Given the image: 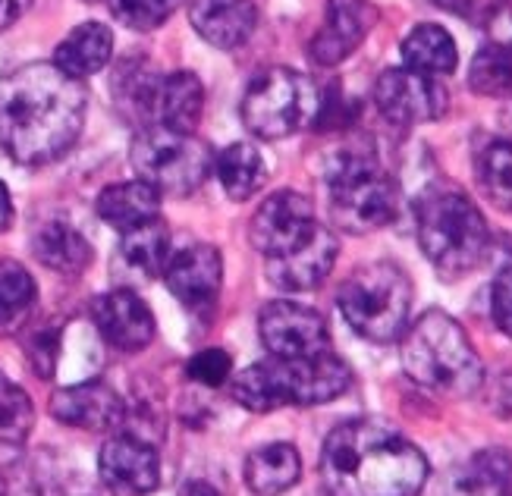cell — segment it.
<instances>
[{"instance_id":"cell-13","label":"cell","mask_w":512,"mask_h":496,"mask_svg":"<svg viewBox=\"0 0 512 496\" xmlns=\"http://www.w3.org/2000/svg\"><path fill=\"white\" fill-rule=\"evenodd\" d=\"M101 481L117 496H148L161 484L158 449L136 437H110L98 456Z\"/></svg>"},{"instance_id":"cell-19","label":"cell","mask_w":512,"mask_h":496,"mask_svg":"<svg viewBox=\"0 0 512 496\" xmlns=\"http://www.w3.org/2000/svg\"><path fill=\"white\" fill-rule=\"evenodd\" d=\"M189 19L192 29L208 44L220 51H233L252 38L258 26V7L252 0H192Z\"/></svg>"},{"instance_id":"cell-5","label":"cell","mask_w":512,"mask_h":496,"mask_svg":"<svg viewBox=\"0 0 512 496\" xmlns=\"http://www.w3.org/2000/svg\"><path fill=\"white\" fill-rule=\"evenodd\" d=\"M403 365L409 377L431 393L465 399L484 383V365L469 333L447 311H425L403 340Z\"/></svg>"},{"instance_id":"cell-10","label":"cell","mask_w":512,"mask_h":496,"mask_svg":"<svg viewBox=\"0 0 512 496\" xmlns=\"http://www.w3.org/2000/svg\"><path fill=\"white\" fill-rule=\"evenodd\" d=\"M318 230L315 205L293 189H280L271 198L261 201L249 223V242L255 252H261L267 261L283 258L305 245Z\"/></svg>"},{"instance_id":"cell-15","label":"cell","mask_w":512,"mask_h":496,"mask_svg":"<svg viewBox=\"0 0 512 496\" xmlns=\"http://www.w3.org/2000/svg\"><path fill=\"white\" fill-rule=\"evenodd\" d=\"M167 289L180 299L186 308H208L220 296V283H224V261L214 245L195 242L180 248L164 264Z\"/></svg>"},{"instance_id":"cell-28","label":"cell","mask_w":512,"mask_h":496,"mask_svg":"<svg viewBox=\"0 0 512 496\" xmlns=\"http://www.w3.org/2000/svg\"><path fill=\"white\" fill-rule=\"evenodd\" d=\"M161 73H154L145 60H126L114 73V95L120 110L129 120H139L142 126L154 123V98H158Z\"/></svg>"},{"instance_id":"cell-11","label":"cell","mask_w":512,"mask_h":496,"mask_svg":"<svg viewBox=\"0 0 512 496\" xmlns=\"http://www.w3.org/2000/svg\"><path fill=\"white\" fill-rule=\"evenodd\" d=\"M258 336L274 358H311L330 349L327 321L315 308L277 299L258 314Z\"/></svg>"},{"instance_id":"cell-27","label":"cell","mask_w":512,"mask_h":496,"mask_svg":"<svg viewBox=\"0 0 512 496\" xmlns=\"http://www.w3.org/2000/svg\"><path fill=\"white\" fill-rule=\"evenodd\" d=\"M217 179L224 192L233 201H249L267 179V167H264V157L255 145L249 142H233L224 151L217 154L214 161Z\"/></svg>"},{"instance_id":"cell-1","label":"cell","mask_w":512,"mask_h":496,"mask_svg":"<svg viewBox=\"0 0 512 496\" xmlns=\"http://www.w3.org/2000/svg\"><path fill=\"white\" fill-rule=\"evenodd\" d=\"M88 95L54 63H29L0 79V145L22 167L63 157L82 135Z\"/></svg>"},{"instance_id":"cell-31","label":"cell","mask_w":512,"mask_h":496,"mask_svg":"<svg viewBox=\"0 0 512 496\" xmlns=\"http://www.w3.org/2000/svg\"><path fill=\"white\" fill-rule=\"evenodd\" d=\"M35 424V409L29 393L16 387L13 380L0 371V443L4 446H22L32 434Z\"/></svg>"},{"instance_id":"cell-14","label":"cell","mask_w":512,"mask_h":496,"mask_svg":"<svg viewBox=\"0 0 512 496\" xmlns=\"http://www.w3.org/2000/svg\"><path fill=\"white\" fill-rule=\"evenodd\" d=\"M377 7L368 0H327L324 26L308 44V57L318 66H337L355 54L377 22Z\"/></svg>"},{"instance_id":"cell-7","label":"cell","mask_w":512,"mask_h":496,"mask_svg":"<svg viewBox=\"0 0 512 496\" xmlns=\"http://www.w3.org/2000/svg\"><path fill=\"white\" fill-rule=\"evenodd\" d=\"M337 305L346 324L371 343H393L409 324L412 283L403 267L390 261H374L343 280Z\"/></svg>"},{"instance_id":"cell-3","label":"cell","mask_w":512,"mask_h":496,"mask_svg":"<svg viewBox=\"0 0 512 496\" xmlns=\"http://www.w3.org/2000/svg\"><path fill=\"white\" fill-rule=\"evenodd\" d=\"M415 236L443 280H459L491 255V230L475 201L453 183H434L415 201Z\"/></svg>"},{"instance_id":"cell-6","label":"cell","mask_w":512,"mask_h":496,"mask_svg":"<svg viewBox=\"0 0 512 496\" xmlns=\"http://www.w3.org/2000/svg\"><path fill=\"white\" fill-rule=\"evenodd\" d=\"M327 195L333 223L352 236L387 227L399 211V186L371 148L346 145L330 154Z\"/></svg>"},{"instance_id":"cell-22","label":"cell","mask_w":512,"mask_h":496,"mask_svg":"<svg viewBox=\"0 0 512 496\" xmlns=\"http://www.w3.org/2000/svg\"><path fill=\"white\" fill-rule=\"evenodd\" d=\"M110 54H114V32H110L104 22H82V26H76L60 41V48L54 54V66L82 82L88 76L101 73L110 63Z\"/></svg>"},{"instance_id":"cell-35","label":"cell","mask_w":512,"mask_h":496,"mask_svg":"<svg viewBox=\"0 0 512 496\" xmlns=\"http://www.w3.org/2000/svg\"><path fill=\"white\" fill-rule=\"evenodd\" d=\"M26 355H29V365L38 371V377L51 380L60 362V330L51 324L32 327L26 336Z\"/></svg>"},{"instance_id":"cell-21","label":"cell","mask_w":512,"mask_h":496,"mask_svg":"<svg viewBox=\"0 0 512 496\" xmlns=\"http://www.w3.org/2000/svg\"><path fill=\"white\" fill-rule=\"evenodd\" d=\"M32 252L44 267L66 277H76L92 264V242L70 220H44L32 233Z\"/></svg>"},{"instance_id":"cell-37","label":"cell","mask_w":512,"mask_h":496,"mask_svg":"<svg viewBox=\"0 0 512 496\" xmlns=\"http://www.w3.org/2000/svg\"><path fill=\"white\" fill-rule=\"evenodd\" d=\"M509 299H512V289H509V267H503L494 286H491V314H494V324L500 333H509Z\"/></svg>"},{"instance_id":"cell-33","label":"cell","mask_w":512,"mask_h":496,"mask_svg":"<svg viewBox=\"0 0 512 496\" xmlns=\"http://www.w3.org/2000/svg\"><path fill=\"white\" fill-rule=\"evenodd\" d=\"M469 85L472 92L484 98H506L512 85V66H509V51L503 44H484L475 54L472 70H469Z\"/></svg>"},{"instance_id":"cell-9","label":"cell","mask_w":512,"mask_h":496,"mask_svg":"<svg viewBox=\"0 0 512 496\" xmlns=\"http://www.w3.org/2000/svg\"><path fill=\"white\" fill-rule=\"evenodd\" d=\"M318 107L321 98L315 82L289 66H274L249 85L242 98V123L258 139L280 142L305 126H315Z\"/></svg>"},{"instance_id":"cell-23","label":"cell","mask_w":512,"mask_h":496,"mask_svg":"<svg viewBox=\"0 0 512 496\" xmlns=\"http://www.w3.org/2000/svg\"><path fill=\"white\" fill-rule=\"evenodd\" d=\"M302 475V459L293 443L258 446L246 459V484L255 496H280L296 487Z\"/></svg>"},{"instance_id":"cell-17","label":"cell","mask_w":512,"mask_h":496,"mask_svg":"<svg viewBox=\"0 0 512 496\" xmlns=\"http://www.w3.org/2000/svg\"><path fill=\"white\" fill-rule=\"evenodd\" d=\"M123 399L104 380H85L51 396V415L82 431H114L123 421Z\"/></svg>"},{"instance_id":"cell-30","label":"cell","mask_w":512,"mask_h":496,"mask_svg":"<svg viewBox=\"0 0 512 496\" xmlns=\"http://www.w3.org/2000/svg\"><path fill=\"white\" fill-rule=\"evenodd\" d=\"M38 299L32 274L13 258H0V336L16 333L29 324Z\"/></svg>"},{"instance_id":"cell-8","label":"cell","mask_w":512,"mask_h":496,"mask_svg":"<svg viewBox=\"0 0 512 496\" xmlns=\"http://www.w3.org/2000/svg\"><path fill=\"white\" fill-rule=\"evenodd\" d=\"M129 164L139 173L142 183H148L158 195L186 198L214 170L211 148L186 132H170L164 126H142V132L132 139Z\"/></svg>"},{"instance_id":"cell-24","label":"cell","mask_w":512,"mask_h":496,"mask_svg":"<svg viewBox=\"0 0 512 496\" xmlns=\"http://www.w3.org/2000/svg\"><path fill=\"white\" fill-rule=\"evenodd\" d=\"M98 217L104 223H110L117 233H126L151 217H161V195L148 183H142V179H136V183L107 186L98 195Z\"/></svg>"},{"instance_id":"cell-34","label":"cell","mask_w":512,"mask_h":496,"mask_svg":"<svg viewBox=\"0 0 512 496\" xmlns=\"http://www.w3.org/2000/svg\"><path fill=\"white\" fill-rule=\"evenodd\" d=\"M180 7H183V0H110L114 19L136 32L158 29L161 22H167Z\"/></svg>"},{"instance_id":"cell-36","label":"cell","mask_w":512,"mask_h":496,"mask_svg":"<svg viewBox=\"0 0 512 496\" xmlns=\"http://www.w3.org/2000/svg\"><path fill=\"white\" fill-rule=\"evenodd\" d=\"M230 374H233V358H230V352L217 349V346L195 352L186 365V377L202 383V387H224Z\"/></svg>"},{"instance_id":"cell-40","label":"cell","mask_w":512,"mask_h":496,"mask_svg":"<svg viewBox=\"0 0 512 496\" xmlns=\"http://www.w3.org/2000/svg\"><path fill=\"white\" fill-rule=\"evenodd\" d=\"M434 4H440L450 13H459V16H475V7L481 4V0H434Z\"/></svg>"},{"instance_id":"cell-18","label":"cell","mask_w":512,"mask_h":496,"mask_svg":"<svg viewBox=\"0 0 512 496\" xmlns=\"http://www.w3.org/2000/svg\"><path fill=\"white\" fill-rule=\"evenodd\" d=\"M337 255H340L337 236H333V230L318 223L315 236H311L305 245H299L296 252L267 261V280L286 292H311L330 277L333 264H337Z\"/></svg>"},{"instance_id":"cell-4","label":"cell","mask_w":512,"mask_h":496,"mask_svg":"<svg viewBox=\"0 0 512 496\" xmlns=\"http://www.w3.org/2000/svg\"><path fill=\"white\" fill-rule=\"evenodd\" d=\"M352 383L343 358L321 352L311 358H267L236 374L233 399L255 415H267L283 405H324L340 399Z\"/></svg>"},{"instance_id":"cell-38","label":"cell","mask_w":512,"mask_h":496,"mask_svg":"<svg viewBox=\"0 0 512 496\" xmlns=\"http://www.w3.org/2000/svg\"><path fill=\"white\" fill-rule=\"evenodd\" d=\"M29 7H32V0H0V32L10 29Z\"/></svg>"},{"instance_id":"cell-25","label":"cell","mask_w":512,"mask_h":496,"mask_svg":"<svg viewBox=\"0 0 512 496\" xmlns=\"http://www.w3.org/2000/svg\"><path fill=\"white\" fill-rule=\"evenodd\" d=\"M403 63H406V70L421 73V76H434V79L450 76L459 63L456 41L447 29L434 26V22L415 26L403 38Z\"/></svg>"},{"instance_id":"cell-12","label":"cell","mask_w":512,"mask_h":496,"mask_svg":"<svg viewBox=\"0 0 512 496\" xmlns=\"http://www.w3.org/2000/svg\"><path fill=\"white\" fill-rule=\"evenodd\" d=\"M374 104L381 117L396 126L434 123L447 114L450 95L434 76H421L412 70H384L374 85Z\"/></svg>"},{"instance_id":"cell-42","label":"cell","mask_w":512,"mask_h":496,"mask_svg":"<svg viewBox=\"0 0 512 496\" xmlns=\"http://www.w3.org/2000/svg\"><path fill=\"white\" fill-rule=\"evenodd\" d=\"M4 493H7V478L0 475V496H4Z\"/></svg>"},{"instance_id":"cell-16","label":"cell","mask_w":512,"mask_h":496,"mask_svg":"<svg viewBox=\"0 0 512 496\" xmlns=\"http://www.w3.org/2000/svg\"><path fill=\"white\" fill-rule=\"evenodd\" d=\"M92 314L104 343L120 352H142L154 340V314L132 289H114L98 296Z\"/></svg>"},{"instance_id":"cell-32","label":"cell","mask_w":512,"mask_h":496,"mask_svg":"<svg viewBox=\"0 0 512 496\" xmlns=\"http://www.w3.org/2000/svg\"><path fill=\"white\" fill-rule=\"evenodd\" d=\"M478 183L487 192V198L494 201L500 211L509 208V198H512V157H509V142L503 139H491L481 151H478Z\"/></svg>"},{"instance_id":"cell-26","label":"cell","mask_w":512,"mask_h":496,"mask_svg":"<svg viewBox=\"0 0 512 496\" xmlns=\"http://www.w3.org/2000/svg\"><path fill=\"white\" fill-rule=\"evenodd\" d=\"M447 496H509V453L506 449L475 453L450 475Z\"/></svg>"},{"instance_id":"cell-20","label":"cell","mask_w":512,"mask_h":496,"mask_svg":"<svg viewBox=\"0 0 512 496\" xmlns=\"http://www.w3.org/2000/svg\"><path fill=\"white\" fill-rule=\"evenodd\" d=\"M205 110V85L195 73L176 70L170 76H161L158 98H154V123L170 132L192 135Z\"/></svg>"},{"instance_id":"cell-41","label":"cell","mask_w":512,"mask_h":496,"mask_svg":"<svg viewBox=\"0 0 512 496\" xmlns=\"http://www.w3.org/2000/svg\"><path fill=\"white\" fill-rule=\"evenodd\" d=\"M183 496H220L217 487H211L208 481H189L183 487Z\"/></svg>"},{"instance_id":"cell-39","label":"cell","mask_w":512,"mask_h":496,"mask_svg":"<svg viewBox=\"0 0 512 496\" xmlns=\"http://www.w3.org/2000/svg\"><path fill=\"white\" fill-rule=\"evenodd\" d=\"M13 227V198L10 189L0 183V233H7Z\"/></svg>"},{"instance_id":"cell-2","label":"cell","mask_w":512,"mask_h":496,"mask_svg":"<svg viewBox=\"0 0 512 496\" xmlns=\"http://www.w3.org/2000/svg\"><path fill=\"white\" fill-rule=\"evenodd\" d=\"M425 484V453L381 421H346L324 440V496H418Z\"/></svg>"},{"instance_id":"cell-29","label":"cell","mask_w":512,"mask_h":496,"mask_svg":"<svg viewBox=\"0 0 512 496\" xmlns=\"http://www.w3.org/2000/svg\"><path fill=\"white\" fill-rule=\"evenodd\" d=\"M120 255L123 261L139 270L145 277H161L164 264L170 258V233L167 223L161 217H151L139 227H132L126 233H120Z\"/></svg>"}]
</instances>
